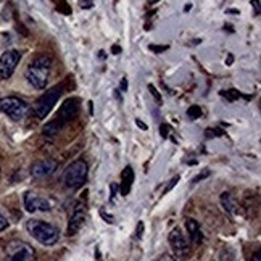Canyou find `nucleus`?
<instances>
[{
    "mask_svg": "<svg viewBox=\"0 0 261 261\" xmlns=\"http://www.w3.org/2000/svg\"><path fill=\"white\" fill-rule=\"evenodd\" d=\"M221 95L229 100V102H236V100H238V98H247V100L252 98L250 95H243V94L238 92L237 89H227V91H221Z\"/></svg>",
    "mask_w": 261,
    "mask_h": 261,
    "instance_id": "nucleus-17",
    "label": "nucleus"
},
{
    "mask_svg": "<svg viewBox=\"0 0 261 261\" xmlns=\"http://www.w3.org/2000/svg\"><path fill=\"white\" fill-rule=\"evenodd\" d=\"M252 7L255 10V16H260L261 8H260V0H252Z\"/></svg>",
    "mask_w": 261,
    "mask_h": 261,
    "instance_id": "nucleus-28",
    "label": "nucleus"
},
{
    "mask_svg": "<svg viewBox=\"0 0 261 261\" xmlns=\"http://www.w3.org/2000/svg\"><path fill=\"white\" fill-rule=\"evenodd\" d=\"M157 2H158V0H148V3H150V5H153V3H157Z\"/></svg>",
    "mask_w": 261,
    "mask_h": 261,
    "instance_id": "nucleus-43",
    "label": "nucleus"
},
{
    "mask_svg": "<svg viewBox=\"0 0 261 261\" xmlns=\"http://www.w3.org/2000/svg\"><path fill=\"white\" fill-rule=\"evenodd\" d=\"M148 48L152 50L153 53H163V52H166V50L169 48V46H148Z\"/></svg>",
    "mask_w": 261,
    "mask_h": 261,
    "instance_id": "nucleus-22",
    "label": "nucleus"
},
{
    "mask_svg": "<svg viewBox=\"0 0 261 261\" xmlns=\"http://www.w3.org/2000/svg\"><path fill=\"white\" fill-rule=\"evenodd\" d=\"M79 7L81 8H92L94 7V3L91 2V0H79Z\"/></svg>",
    "mask_w": 261,
    "mask_h": 261,
    "instance_id": "nucleus-30",
    "label": "nucleus"
},
{
    "mask_svg": "<svg viewBox=\"0 0 261 261\" xmlns=\"http://www.w3.org/2000/svg\"><path fill=\"white\" fill-rule=\"evenodd\" d=\"M53 3L57 5V8L60 10V12H63L65 15H70L71 13V10L68 7V3L65 2V0H53Z\"/></svg>",
    "mask_w": 261,
    "mask_h": 261,
    "instance_id": "nucleus-19",
    "label": "nucleus"
},
{
    "mask_svg": "<svg viewBox=\"0 0 261 261\" xmlns=\"http://www.w3.org/2000/svg\"><path fill=\"white\" fill-rule=\"evenodd\" d=\"M79 98H66L63 105L60 107V110L57 112V115H55V119L60 121L63 126H66L68 123H71V121H74L77 118V115H79Z\"/></svg>",
    "mask_w": 261,
    "mask_h": 261,
    "instance_id": "nucleus-8",
    "label": "nucleus"
},
{
    "mask_svg": "<svg viewBox=\"0 0 261 261\" xmlns=\"http://www.w3.org/2000/svg\"><path fill=\"white\" fill-rule=\"evenodd\" d=\"M205 134H207V137H219V136H224L226 132L223 129H219V127H214V129L213 127H208Z\"/></svg>",
    "mask_w": 261,
    "mask_h": 261,
    "instance_id": "nucleus-20",
    "label": "nucleus"
},
{
    "mask_svg": "<svg viewBox=\"0 0 261 261\" xmlns=\"http://www.w3.org/2000/svg\"><path fill=\"white\" fill-rule=\"evenodd\" d=\"M168 240L171 243V247H173V250L176 252V255H179V257H186V255L189 253V242H187L186 236L181 232L179 227H176V229L171 231Z\"/></svg>",
    "mask_w": 261,
    "mask_h": 261,
    "instance_id": "nucleus-11",
    "label": "nucleus"
},
{
    "mask_svg": "<svg viewBox=\"0 0 261 261\" xmlns=\"http://www.w3.org/2000/svg\"><path fill=\"white\" fill-rule=\"evenodd\" d=\"M190 10H192V3H187L184 7V12H190Z\"/></svg>",
    "mask_w": 261,
    "mask_h": 261,
    "instance_id": "nucleus-40",
    "label": "nucleus"
},
{
    "mask_svg": "<svg viewBox=\"0 0 261 261\" xmlns=\"http://www.w3.org/2000/svg\"><path fill=\"white\" fill-rule=\"evenodd\" d=\"M186 227H187V232H189L190 240L195 243V245H200V243L203 242V234H202V229H200L197 221L195 219H187Z\"/></svg>",
    "mask_w": 261,
    "mask_h": 261,
    "instance_id": "nucleus-15",
    "label": "nucleus"
},
{
    "mask_svg": "<svg viewBox=\"0 0 261 261\" xmlns=\"http://www.w3.org/2000/svg\"><path fill=\"white\" fill-rule=\"evenodd\" d=\"M112 53L113 55H119L121 53V47L116 46V44H115V46H112Z\"/></svg>",
    "mask_w": 261,
    "mask_h": 261,
    "instance_id": "nucleus-35",
    "label": "nucleus"
},
{
    "mask_svg": "<svg viewBox=\"0 0 261 261\" xmlns=\"http://www.w3.org/2000/svg\"><path fill=\"white\" fill-rule=\"evenodd\" d=\"M232 63H234V55L229 53V55H227V58H226V65H227V66H231Z\"/></svg>",
    "mask_w": 261,
    "mask_h": 261,
    "instance_id": "nucleus-34",
    "label": "nucleus"
},
{
    "mask_svg": "<svg viewBox=\"0 0 261 261\" xmlns=\"http://www.w3.org/2000/svg\"><path fill=\"white\" fill-rule=\"evenodd\" d=\"M0 176H2V171H0Z\"/></svg>",
    "mask_w": 261,
    "mask_h": 261,
    "instance_id": "nucleus-44",
    "label": "nucleus"
},
{
    "mask_svg": "<svg viewBox=\"0 0 261 261\" xmlns=\"http://www.w3.org/2000/svg\"><path fill=\"white\" fill-rule=\"evenodd\" d=\"M98 57L102 58V60H105V58H107V55H105V52H103V50H100V52H98Z\"/></svg>",
    "mask_w": 261,
    "mask_h": 261,
    "instance_id": "nucleus-39",
    "label": "nucleus"
},
{
    "mask_svg": "<svg viewBox=\"0 0 261 261\" xmlns=\"http://www.w3.org/2000/svg\"><path fill=\"white\" fill-rule=\"evenodd\" d=\"M202 115H203V112H202V108H200L198 105H192V107H189V110H187L189 119H198Z\"/></svg>",
    "mask_w": 261,
    "mask_h": 261,
    "instance_id": "nucleus-18",
    "label": "nucleus"
},
{
    "mask_svg": "<svg viewBox=\"0 0 261 261\" xmlns=\"http://www.w3.org/2000/svg\"><path fill=\"white\" fill-rule=\"evenodd\" d=\"M252 261H261V257H260V248H258V250H255V253H253V257H252Z\"/></svg>",
    "mask_w": 261,
    "mask_h": 261,
    "instance_id": "nucleus-36",
    "label": "nucleus"
},
{
    "mask_svg": "<svg viewBox=\"0 0 261 261\" xmlns=\"http://www.w3.org/2000/svg\"><path fill=\"white\" fill-rule=\"evenodd\" d=\"M21 60V52L18 50H7L0 57V79L7 81L13 76L16 66Z\"/></svg>",
    "mask_w": 261,
    "mask_h": 261,
    "instance_id": "nucleus-7",
    "label": "nucleus"
},
{
    "mask_svg": "<svg viewBox=\"0 0 261 261\" xmlns=\"http://www.w3.org/2000/svg\"><path fill=\"white\" fill-rule=\"evenodd\" d=\"M169 132H171V126L169 124H162V126H160V134H162L163 139H168Z\"/></svg>",
    "mask_w": 261,
    "mask_h": 261,
    "instance_id": "nucleus-23",
    "label": "nucleus"
},
{
    "mask_svg": "<svg viewBox=\"0 0 261 261\" xmlns=\"http://www.w3.org/2000/svg\"><path fill=\"white\" fill-rule=\"evenodd\" d=\"M100 214H102V218H103L105 221H107V223H110V224H113V223H115V221H113V216H108L105 212H102Z\"/></svg>",
    "mask_w": 261,
    "mask_h": 261,
    "instance_id": "nucleus-32",
    "label": "nucleus"
},
{
    "mask_svg": "<svg viewBox=\"0 0 261 261\" xmlns=\"http://www.w3.org/2000/svg\"><path fill=\"white\" fill-rule=\"evenodd\" d=\"M142 234H143V223H142V221H139L137 229H136V237L137 238H142Z\"/></svg>",
    "mask_w": 261,
    "mask_h": 261,
    "instance_id": "nucleus-29",
    "label": "nucleus"
},
{
    "mask_svg": "<svg viewBox=\"0 0 261 261\" xmlns=\"http://www.w3.org/2000/svg\"><path fill=\"white\" fill-rule=\"evenodd\" d=\"M118 91H119L121 94L127 92V79H126V77H123V79H121V84H119V89H118Z\"/></svg>",
    "mask_w": 261,
    "mask_h": 261,
    "instance_id": "nucleus-31",
    "label": "nucleus"
},
{
    "mask_svg": "<svg viewBox=\"0 0 261 261\" xmlns=\"http://www.w3.org/2000/svg\"><path fill=\"white\" fill-rule=\"evenodd\" d=\"M58 168V162L53 158L47 160H39L31 166V176L36 179H42V177H48L55 173V169Z\"/></svg>",
    "mask_w": 261,
    "mask_h": 261,
    "instance_id": "nucleus-10",
    "label": "nucleus"
},
{
    "mask_svg": "<svg viewBox=\"0 0 261 261\" xmlns=\"http://www.w3.org/2000/svg\"><path fill=\"white\" fill-rule=\"evenodd\" d=\"M118 184H115V182H113V184L112 186H110V200H112V202H113V200H115V197H116V192H118Z\"/></svg>",
    "mask_w": 261,
    "mask_h": 261,
    "instance_id": "nucleus-26",
    "label": "nucleus"
},
{
    "mask_svg": "<svg viewBox=\"0 0 261 261\" xmlns=\"http://www.w3.org/2000/svg\"><path fill=\"white\" fill-rule=\"evenodd\" d=\"M7 227H8V221H7V218H5L2 213H0V232L5 231Z\"/></svg>",
    "mask_w": 261,
    "mask_h": 261,
    "instance_id": "nucleus-27",
    "label": "nucleus"
},
{
    "mask_svg": "<svg viewBox=\"0 0 261 261\" xmlns=\"http://www.w3.org/2000/svg\"><path fill=\"white\" fill-rule=\"evenodd\" d=\"M162 261H176V258H173V257H171V255H163Z\"/></svg>",
    "mask_w": 261,
    "mask_h": 261,
    "instance_id": "nucleus-37",
    "label": "nucleus"
},
{
    "mask_svg": "<svg viewBox=\"0 0 261 261\" xmlns=\"http://www.w3.org/2000/svg\"><path fill=\"white\" fill-rule=\"evenodd\" d=\"M115 97H116V98H118V100H119V102H121V100H123V97H121V92L118 91V89H116V91H115Z\"/></svg>",
    "mask_w": 261,
    "mask_h": 261,
    "instance_id": "nucleus-38",
    "label": "nucleus"
},
{
    "mask_svg": "<svg viewBox=\"0 0 261 261\" xmlns=\"http://www.w3.org/2000/svg\"><path fill=\"white\" fill-rule=\"evenodd\" d=\"M3 258L5 261H34L36 252L27 242L12 240L5 245Z\"/></svg>",
    "mask_w": 261,
    "mask_h": 261,
    "instance_id": "nucleus-6",
    "label": "nucleus"
},
{
    "mask_svg": "<svg viewBox=\"0 0 261 261\" xmlns=\"http://www.w3.org/2000/svg\"><path fill=\"white\" fill-rule=\"evenodd\" d=\"M50 71H52V58L47 53H41L27 66L26 79L37 91H44L47 87Z\"/></svg>",
    "mask_w": 261,
    "mask_h": 261,
    "instance_id": "nucleus-1",
    "label": "nucleus"
},
{
    "mask_svg": "<svg viewBox=\"0 0 261 261\" xmlns=\"http://www.w3.org/2000/svg\"><path fill=\"white\" fill-rule=\"evenodd\" d=\"M210 174H212V173H210V169H205L203 173H200L197 177H193V181H192V182H193V184H195V182H198V181H203L205 177H208Z\"/></svg>",
    "mask_w": 261,
    "mask_h": 261,
    "instance_id": "nucleus-25",
    "label": "nucleus"
},
{
    "mask_svg": "<svg viewBox=\"0 0 261 261\" xmlns=\"http://www.w3.org/2000/svg\"><path fill=\"white\" fill-rule=\"evenodd\" d=\"M65 92V86H55L52 89H48L47 92H44L41 97H39L34 105H32V112H34L36 118L39 119H44L47 118V115L52 112L53 105L57 103V100L62 97V94Z\"/></svg>",
    "mask_w": 261,
    "mask_h": 261,
    "instance_id": "nucleus-3",
    "label": "nucleus"
},
{
    "mask_svg": "<svg viewBox=\"0 0 261 261\" xmlns=\"http://www.w3.org/2000/svg\"><path fill=\"white\" fill-rule=\"evenodd\" d=\"M26 229L39 243H42L46 247L55 245L60 238V232L57 227L46 223L42 219H29L26 224Z\"/></svg>",
    "mask_w": 261,
    "mask_h": 261,
    "instance_id": "nucleus-2",
    "label": "nucleus"
},
{
    "mask_svg": "<svg viewBox=\"0 0 261 261\" xmlns=\"http://www.w3.org/2000/svg\"><path fill=\"white\" fill-rule=\"evenodd\" d=\"M148 91H150V94H152V97L155 98V102H157V103H162V94L158 92L157 87H155L153 84H148Z\"/></svg>",
    "mask_w": 261,
    "mask_h": 261,
    "instance_id": "nucleus-21",
    "label": "nucleus"
},
{
    "mask_svg": "<svg viewBox=\"0 0 261 261\" xmlns=\"http://www.w3.org/2000/svg\"><path fill=\"white\" fill-rule=\"evenodd\" d=\"M136 124H137L139 127H141V129H142V131H147V124H145V123H143V121H142V119H139V118H136Z\"/></svg>",
    "mask_w": 261,
    "mask_h": 261,
    "instance_id": "nucleus-33",
    "label": "nucleus"
},
{
    "mask_svg": "<svg viewBox=\"0 0 261 261\" xmlns=\"http://www.w3.org/2000/svg\"><path fill=\"white\" fill-rule=\"evenodd\" d=\"M63 127H65V126L60 123V121H57V119L53 118L52 121H48V123L42 127V134L46 136V137H48V139H52V137L57 136L58 132L63 129Z\"/></svg>",
    "mask_w": 261,
    "mask_h": 261,
    "instance_id": "nucleus-16",
    "label": "nucleus"
},
{
    "mask_svg": "<svg viewBox=\"0 0 261 261\" xmlns=\"http://www.w3.org/2000/svg\"><path fill=\"white\" fill-rule=\"evenodd\" d=\"M221 205H223V208L226 210V213L231 214V216H236V214L240 213V207H238L236 197L232 195L231 192L221 193Z\"/></svg>",
    "mask_w": 261,
    "mask_h": 261,
    "instance_id": "nucleus-14",
    "label": "nucleus"
},
{
    "mask_svg": "<svg viewBox=\"0 0 261 261\" xmlns=\"http://www.w3.org/2000/svg\"><path fill=\"white\" fill-rule=\"evenodd\" d=\"M132 184H134V169H132V166H126L124 171L121 173V186H118L121 195H129Z\"/></svg>",
    "mask_w": 261,
    "mask_h": 261,
    "instance_id": "nucleus-13",
    "label": "nucleus"
},
{
    "mask_svg": "<svg viewBox=\"0 0 261 261\" xmlns=\"http://www.w3.org/2000/svg\"><path fill=\"white\" fill-rule=\"evenodd\" d=\"M226 13H232V15H238V12H237V10H234V8H231V10H226Z\"/></svg>",
    "mask_w": 261,
    "mask_h": 261,
    "instance_id": "nucleus-41",
    "label": "nucleus"
},
{
    "mask_svg": "<svg viewBox=\"0 0 261 261\" xmlns=\"http://www.w3.org/2000/svg\"><path fill=\"white\" fill-rule=\"evenodd\" d=\"M89 110H91V113H92V110H94V103L92 102H89Z\"/></svg>",
    "mask_w": 261,
    "mask_h": 261,
    "instance_id": "nucleus-42",
    "label": "nucleus"
},
{
    "mask_svg": "<svg viewBox=\"0 0 261 261\" xmlns=\"http://www.w3.org/2000/svg\"><path fill=\"white\" fill-rule=\"evenodd\" d=\"M179 179H181V176H176V177H173V179L169 181V184L166 186V189H165V192H163V193H168V192L171 190V189H173V187L177 184V182H179Z\"/></svg>",
    "mask_w": 261,
    "mask_h": 261,
    "instance_id": "nucleus-24",
    "label": "nucleus"
},
{
    "mask_svg": "<svg viewBox=\"0 0 261 261\" xmlns=\"http://www.w3.org/2000/svg\"><path fill=\"white\" fill-rule=\"evenodd\" d=\"M0 112L7 115L10 119L21 121L26 118L27 113H29V105H27L23 98L8 95V97L0 98Z\"/></svg>",
    "mask_w": 261,
    "mask_h": 261,
    "instance_id": "nucleus-5",
    "label": "nucleus"
},
{
    "mask_svg": "<svg viewBox=\"0 0 261 261\" xmlns=\"http://www.w3.org/2000/svg\"><path fill=\"white\" fill-rule=\"evenodd\" d=\"M86 223V210L82 205H77L76 210L71 214V219L68 223V229H66V236H74L81 231V227Z\"/></svg>",
    "mask_w": 261,
    "mask_h": 261,
    "instance_id": "nucleus-12",
    "label": "nucleus"
},
{
    "mask_svg": "<svg viewBox=\"0 0 261 261\" xmlns=\"http://www.w3.org/2000/svg\"><path fill=\"white\" fill-rule=\"evenodd\" d=\"M87 174L89 168L84 160H76L71 165H68V168L63 173V182L68 189H81L87 182Z\"/></svg>",
    "mask_w": 261,
    "mask_h": 261,
    "instance_id": "nucleus-4",
    "label": "nucleus"
},
{
    "mask_svg": "<svg viewBox=\"0 0 261 261\" xmlns=\"http://www.w3.org/2000/svg\"><path fill=\"white\" fill-rule=\"evenodd\" d=\"M24 208L29 213H36V212H50L52 210V203L50 200L41 197L39 193L34 192H26L24 193Z\"/></svg>",
    "mask_w": 261,
    "mask_h": 261,
    "instance_id": "nucleus-9",
    "label": "nucleus"
}]
</instances>
